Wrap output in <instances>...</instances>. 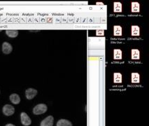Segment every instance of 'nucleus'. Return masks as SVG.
<instances>
[{
	"instance_id": "nucleus-1",
	"label": "nucleus",
	"mask_w": 149,
	"mask_h": 126,
	"mask_svg": "<svg viewBox=\"0 0 149 126\" xmlns=\"http://www.w3.org/2000/svg\"><path fill=\"white\" fill-rule=\"evenodd\" d=\"M48 110L47 105L45 104H39L33 109V113L34 115H41L46 113Z\"/></svg>"
},
{
	"instance_id": "nucleus-2",
	"label": "nucleus",
	"mask_w": 149,
	"mask_h": 126,
	"mask_svg": "<svg viewBox=\"0 0 149 126\" xmlns=\"http://www.w3.org/2000/svg\"><path fill=\"white\" fill-rule=\"evenodd\" d=\"M2 112L6 116H11L15 113V108L11 104H6L3 107Z\"/></svg>"
},
{
	"instance_id": "nucleus-3",
	"label": "nucleus",
	"mask_w": 149,
	"mask_h": 126,
	"mask_svg": "<svg viewBox=\"0 0 149 126\" xmlns=\"http://www.w3.org/2000/svg\"><path fill=\"white\" fill-rule=\"evenodd\" d=\"M20 120H21L22 124L24 126H29L32 123V120H31L30 118L25 112H22L20 113Z\"/></svg>"
},
{
	"instance_id": "nucleus-4",
	"label": "nucleus",
	"mask_w": 149,
	"mask_h": 126,
	"mask_svg": "<svg viewBox=\"0 0 149 126\" xmlns=\"http://www.w3.org/2000/svg\"><path fill=\"white\" fill-rule=\"evenodd\" d=\"M38 91L36 90V89L34 88H27L25 90V96L27 100H32L33 98L35 97L36 95H37Z\"/></svg>"
},
{
	"instance_id": "nucleus-5",
	"label": "nucleus",
	"mask_w": 149,
	"mask_h": 126,
	"mask_svg": "<svg viewBox=\"0 0 149 126\" xmlns=\"http://www.w3.org/2000/svg\"><path fill=\"white\" fill-rule=\"evenodd\" d=\"M54 123V118L53 116H48L41 122L40 126H53Z\"/></svg>"
},
{
	"instance_id": "nucleus-6",
	"label": "nucleus",
	"mask_w": 149,
	"mask_h": 126,
	"mask_svg": "<svg viewBox=\"0 0 149 126\" xmlns=\"http://www.w3.org/2000/svg\"><path fill=\"white\" fill-rule=\"evenodd\" d=\"M13 51V47H12L11 44L5 41L2 44V52L4 54L8 55L10 54Z\"/></svg>"
},
{
	"instance_id": "nucleus-7",
	"label": "nucleus",
	"mask_w": 149,
	"mask_h": 126,
	"mask_svg": "<svg viewBox=\"0 0 149 126\" xmlns=\"http://www.w3.org/2000/svg\"><path fill=\"white\" fill-rule=\"evenodd\" d=\"M9 99H10V101L14 104H18L20 102V96H19L18 94H16V93L11 94L9 97Z\"/></svg>"
},
{
	"instance_id": "nucleus-8",
	"label": "nucleus",
	"mask_w": 149,
	"mask_h": 126,
	"mask_svg": "<svg viewBox=\"0 0 149 126\" xmlns=\"http://www.w3.org/2000/svg\"><path fill=\"white\" fill-rule=\"evenodd\" d=\"M56 126H73L72 123L67 119H60L57 122Z\"/></svg>"
},
{
	"instance_id": "nucleus-9",
	"label": "nucleus",
	"mask_w": 149,
	"mask_h": 126,
	"mask_svg": "<svg viewBox=\"0 0 149 126\" xmlns=\"http://www.w3.org/2000/svg\"><path fill=\"white\" fill-rule=\"evenodd\" d=\"M6 34L8 37L15 38L18 37V31L16 30H6Z\"/></svg>"
},
{
	"instance_id": "nucleus-10",
	"label": "nucleus",
	"mask_w": 149,
	"mask_h": 126,
	"mask_svg": "<svg viewBox=\"0 0 149 126\" xmlns=\"http://www.w3.org/2000/svg\"><path fill=\"white\" fill-rule=\"evenodd\" d=\"M131 34L132 35L134 36V37H136V36H139L140 34V28L137 25H133L131 27Z\"/></svg>"
},
{
	"instance_id": "nucleus-11",
	"label": "nucleus",
	"mask_w": 149,
	"mask_h": 126,
	"mask_svg": "<svg viewBox=\"0 0 149 126\" xmlns=\"http://www.w3.org/2000/svg\"><path fill=\"white\" fill-rule=\"evenodd\" d=\"M132 59L139 60L140 58V51L138 49H132Z\"/></svg>"
},
{
	"instance_id": "nucleus-12",
	"label": "nucleus",
	"mask_w": 149,
	"mask_h": 126,
	"mask_svg": "<svg viewBox=\"0 0 149 126\" xmlns=\"http://www.w3.org/2000/svg\"><path fill=\"white\" fill-rule=\"evenodd\" d=\"M122 51L120 49H114L113 51V58L115 60L122 59Z\"/></svg>"
},
{
	"instance_id": "nucleus-13",
	"label": "nucleus",
	"mask_w": 149,
	"mask_h": 126,
	"mask_svg": "<svg viewBox=\"0 0 149 126\" xmlns=\"http://www.w3.org/2000/svg\"><path fill=\"white\" fill-rule=\"evenodd\" d=\"M123 29L121 26L119 25H116L113 27V34L114 36H121L122 35Z\"/></svg>"
},
{
	"instance_id": "nucleus-14",
	"label": "nucleus",
	"mask_w": 149,
	"mask_h": 126,
	"mask_svg": "<svg viewBox=\"0 0 149 126\" xmlns=\"http://www.w3.org/2000/svg\"><path fill=\"white\" fill-rule=\"evenodd\" d=\"M113 81L114 83H117V84L122 82V74L120 73H114Z\"/></svg>"
},
{
	"instance_id": "nucleus-15",
	"label": "nucleus",
	"mask_w": 149,
	"mask_h": 126,
	"mask_svg": "<svg viewBox=\"0 0 149 126\" xmlns=\"http://www.w3.org/2000/svg\"><path fill=\"white\" fill-rule=\"evenodd\" d=\"M140 81V75L138 73L132 74V82L139 83Z\"/></svg>"
},
{
	"instance_id": "nucleus-16",
	"label": "nucleus",
	"mask_w": 149,
	"mask_h": 126,
	"mask_svg": "<svg viewBox=\"0 0 149 126\" xmlns=\"http://www.w3.org/2000/svg\"><path fill=\"white\" fill-rule=\"evenodd\" d=\"M122 4L119 2H115L113 4V8H114V11L115 12H120L122 11Z\"/></svg>"
},
{
	"instance_id": "nucleus-17",
	"label": "nucleus",
	"mask_w": 149,
	"mask_h": 126,
	"mask_svg": "<svg viewBox=\"0 0 149 126\" xmlns=\"http://www.w3.org/2000/svg\"><path fill=\"white\" fill-rule=\"evenodd\" d=\"M140 10V5L137 2L132 3V11L139 12Z\"/></svg>"
},
{
	"instance_id": "nucleus-18",
	"label": "nucleus",
	"mask_w": 149,
	"mask_h": 126,
	"mask_svg": "<svg viewBox=\"0 0 149 126\" xmlns=\"http://www.w3.org/2000/svg\"><path fill=\"white\" fill-rule=\"evenodd\" d=\"M5 126H15V125H13V124H11V123H8V124H6V125H5Z\"/></svg>"
}]
</instances>
